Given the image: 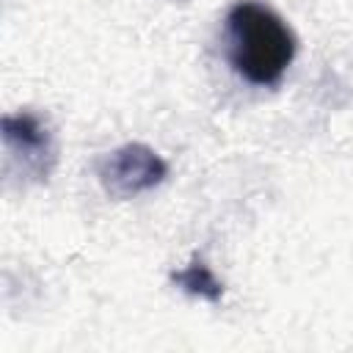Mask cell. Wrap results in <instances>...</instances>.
Wrapping results in <instances>:
<instances>
[{"label": "cell", "mask_w": 353, "mask_h": 353, "mask_svg": "<svg viewBox=\"0 0 353 353\" xmlns=\"http://www.w3.org/2000/svg\"><path fill=\"white\" fill-rule=\"evenodd\" d=\"M174 3H185V0H174Z\"/></svg>", "instance_id": "5b68a950"}, {"label": "cell", "mask_w": 353, "mask_h": 353, "mask_svg": "<svg viewBox=\"0 0 353 353\" xmlns=\"http://www.w3.org/2000/svg\"><path fill=\"white\" fill-rule=\"evenodd\" d=\"M94 174L110 199H135L154 190L168 176V163L146 143L130 141L97 157Z\"/></svg>", "instance_id": "7a4b0ae2"}, {"label": "cell", "mask_w": 353, "mask_h": 353, "mask_svg": "<svg viewBox=\"0 0 353 353\" xmlns=\"http://www.w3.org/2000/svg\"><path fill=\"white\" fill-rule=\"evenodd\" d=\"M171 284L179 287L182 292L193 295V298L207 301V303H218L223 298V281L215 276V270L199 254L185 268H179V270L171 273Z\"/></svg>", "instance_id": "277c9868"}, {"label": "cell", "mask_w": 353, "mask_h": 353, "mask_svg": "<svg viewBox=\"0 0 353 353\" xmlns=\"http://www.w3.org/2000/svg\"><path fill=\"white\" fill-rule=\"evenodd\" d=\"M292 28L265 3L240 0L226 14V55L232 69L251 85H279L295 58Z\"/></svg>", "instance_id": "6da1fadb"}, {"label": "cell", "mask_w": 353, "mask_h": 353, "mask_svg": "<svg viewBox=\"0 0 353 353\" xmlns=\"http://www.w3.org/2000/svg\"><path fill=\"white\" fill-rule=\"evenodd\" d=\"M0 135L6 143L8 163L19 171L22 179L47 182L55 168V135L44 116L33 110L6 113L0 119Z\"/></svg>", "instance_id": "3957f363"}]
</instances>
